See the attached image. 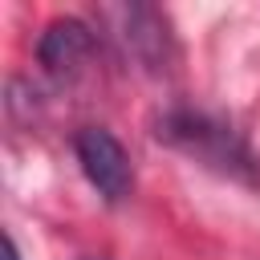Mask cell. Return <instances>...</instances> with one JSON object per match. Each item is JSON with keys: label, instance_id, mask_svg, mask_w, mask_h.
Instances as JSON below:
<instances>
[{"label": "cell", "instance_id": "1", "mask_svg": "<svg viewBox=\"0 0 260 260\" xmlns=\"http://www.w3.org/2000/svg\"><path fill=\"white\" fill-rule=\"evenodd\" d=\"M162 142H171L175 150H183L187 158L228 175V179H240V183H256L260 179V162L256 154L248 150V142L228 126L219 122L215 114H203V110H171L158 118V130H154Z\"/></svg>", "mask_w": 260, "mask_h": 260}, {"label": "cell", "instance_id": "2", "mask_svg": "<svg viewBox=\"0 0 260 260\" xmlns=\"http://www.w3.org/2000/svg\"><path fill=\"white\" fill-rule=\"evenodd\" d=\"M73 154H77V167L81 175L89 179V187L106 199V203H122L130 191H134V167H130V154L126 146L102 130V126H85L77 130L73 138Z\"/></svg>", "mask_w": 260, "mask_h": 260}, {"label": "cell", "instance_id": "3", "mask_svg": "<svg viewBox=\"0 0 260 260\" xmlns=\"http://www.w3.org/2000/svg\"><path fill=\"white\" fill-rule=\"evenodd\" d=\"M89 53H93V32L73 16L53 20L37 41V57L53 77H73L89 61Z\"/></svg>", "mask_w": 260, "mask_h": 260}, {"label": "cell", "instance_id": "4", "mask_svg": "<svg viewBox=\"0 0 260 260\" xmlns=\"http://www.w3.org/2000/svg\"><path fill=\"white\" fill-rule=\"evenodd\" d=\"M114 16L126 20L122 28V41L130 45V53L146 65H158L167 61V20L154 12V8H118Z\"/></svg>", "mask_w": 260, "mask_h": 260}, {"label": "cell", "instance_id": "5", "mask_svg": "<svg viewBox=\"0 0 260 260\" xmlns=\"http://www.w3.org/2000/svg\"><path fill=\"white\" fill-rule=\"evenodd\" d=\"M4 260H20V256H16V244H12V240H4Z\"/></svg>", "mask_w": 260, "mask_h": 260}]
</instances>
